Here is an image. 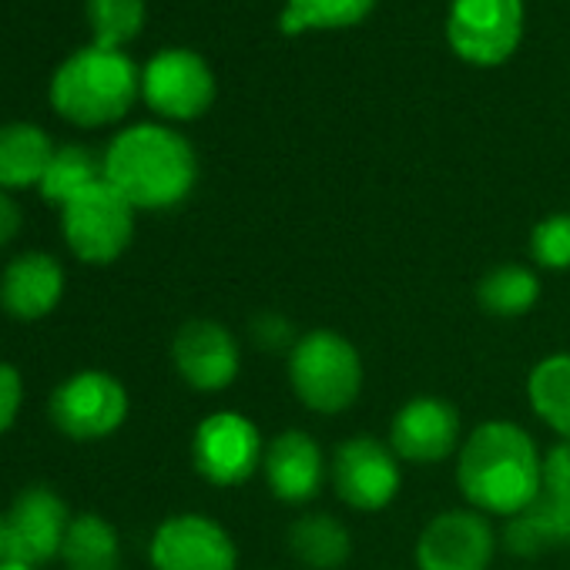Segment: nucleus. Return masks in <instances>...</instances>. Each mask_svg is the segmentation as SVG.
I'll return each instance as SVG.
<instances>
[{
    "label": "nucleus",
    "mask_w": 570,
    "mask_h": 570,
    "mask_svg": "<svg viewBox=\"0 0 570 570\" xmlns=\"http://www.w3.org/2000/svg\"><path fill=\"white\" fill-rule=\"evenodd\" d=\"M456 480L473 510L513 517L540 497L543 460L527 430L507 420H490L466 436Z\"/></svg>",
    "instance_id": "1"
},
{
    "label": "nucleus",
    "mask_w": 570,
    "mask_h": 570,
    "mask_svg": "<svg viewBox=\"0 0 570 570\" xmlns=\"http://www.w3.org/2000/svg\"><path fill=\"white\" fill-rule=\"evenodd\" d=\"M198 178L191 145L165 125L125 128L105 151V181L135 208H171L188 198Z\"/></svg>",
    "instance_id": "2"
},
{
    "label": "nucleus",
    "mask_w": 570,
    "mask_h": 570,
    "mask_svg": "<svg viewBox=\"0 0 570 570\" xmlns=\"http://www.w3.org/2000/svg\"><path fill=\"white\" fill-rule=\"evenodd\" d=\"M141 88V75L125 51L115 48H81L51 78V101L61 118L98 128L128 115Z\"/></svg>",
    "instance_id": "3"
},
{
    "label": "nucleus",
    "mask_w": 570,
    "mask_h": 570,
    "mask_svg": "<svg viewBox=\"0 0 570 570\" xmlns=\"http://www.w3.org/2000/svg\"><path fill=\"white\" fill-rule=\"evenodd\" d=\"M289 383L303 406L336 416L350 410L363 390L360 350L333 330H313L289 353Z\"/></svg>",
    "instance_id": "4"
},
{
    "label": "nucleus",
    "mask_w": 570,
    "mask_h": 570,
    "mask_svg": "<svg viewBox=\"0 0 570 570\" xmlns=\"http://www.w3.org/2000/svg\"><path fill=\"white\" fill-rule=\"evenodd\" d=\"M61 232L68 248L81 262H115L131 245L135 205L111 181L101 178L61 205Z\"/></svg>",
    "instance_id": "5"
},
{
    "label": "nucleus",
    "mask_w": 570,
    "mask_h": 570,
    "mask_svg": "<svg viewBox=\"0 0 570 570\" xmlns=\"http://www.w3.org/2000/svg\"><path fill=\"white\" fill-rule=\"evenodd\" d=\"M523 31V4L520 0H453L446 38L450 48L470 65H503Z\"/></svg>",
    "instance_id": "6"
},
{
    "label": "nucleus",
    "mask_w": 570,
    "mask_h": 570,
    "mask_svg": "<svg viewBox=\"0 0 570 570\" xmlns=\"http://www.w3.org/2000/svg\"><path fill=\"white\" fill-rule=\"evenodd\" d=\"M128 416L125 386L101 370L68 376L51 396V420L71 440H105Z\"/></svg>",
    "instance_id": "7"
},
{
    "label": "nucleus",
    "mask_w": 570,
    "mask_h": 570,
    "mask_svg": "<svg viewBox=\"0 0 570 570\" xmlns=\"http://www.w3.org/2000/svg\"><path fill=\"white\" fill-rule=\"evenodd\" d=\"M191 460L208 483L235 487L262 466L265 446L258 426L242 413H212L191 436Z\"/></svg>",
    "instance_id": "8"
},
{
    "label": "nucleus",
    "mask_w": 570,
    "mask_h": 570,
    "mask_svg": "<svg viewBox=\"0 0 570 570\" xmlns=\"http://www.w3.org/2000/svg\"><path fill=\"white\" fill-rule=\"evenodd\" d=\"M403 483L400 456L373 436L346 440L333 456V487L353 510L373 513L396 500Z\"/></svg>",
    "instance_id": "9"
},
{
    "label": "nucleus",
    "mask_w": 570,
    "mask_h": 570,
    "mask_svg": "<svg viewBox=\"0 0 570 570\" xmlns=\"http://www.w3.org/2000/svg\"><path fill=\"white\" fill-rule=\"evenodd\" d=\"M141 95L158 115L191 121L202 111H208L215 98V78L212 68L195 51L171 48L155 55L141 71Z\"/></svg>",
    "instance_id": "10"
},
{
    "label": "nucleus",
    "mask_w": 570,
    "mask_h": 570,
    "mask_svg": "<svg viewBox=\"0 0 570 570\" xmlns=\"http://www.w3.org/2000/svg\"><path fill=\"white\" fill-rule=\"evenodd\" d=\"M155 570H235L238 550L225 527L202 513L168 517L151 537Z\"/></svg>",
    "instance_id": "11"
},
{
    "label": "nucleus",
    "mask_w": 570,
    "mask_h": 570,
    "mask_svg": "<svg viewBox=\"0 0 570 570\" xmlns=\"http://www.w3.org/2000/svg\"><path fill=\"white\" fill-rule=\"evenodd\" d=\"M493 527L480 510H446L416 540L420 570H487L493 560Z\"/></svg>",
    "instance_id": "12"
},
{
    "label": "nucleus",
    "mask_w": 570,
    "mask_h": 570,
    "mask_svg": "<svg viewBox=\"0 0 570 570\" xmlns=\"http://www.w3.org/2000/svg\"><path fill=\"white\" fill-rule=\"evenodd\" d=\"M4 527L8 560L38 567L51 557H61L71 513L51 487H31L11 503V510L4 513Z\"/></svg>",
    "instance_id": "13"
},
{
    "label": "nucleus",
    "mask_w": 570,
    "mask_h": 570,
    "mask_svg": "<svg viewBox=\"0 0 570 570\" xmlns=\"http://www.w3.org/2000/svg\"><path fill=\"white\" fill-rule=\"evenodd\" d=\"M171 360H175V370L181 373V380L202 393L228 390L242 366L235 336L215 320L185 323L171 343Z\"/></svg>",
    "instance_id": "14"
},
{
    "label": "nucleus",
    "mask_w": 570,
    "mask_h": 570,
    "mask_svg": "<svg viewBox=\"0 0 570 570\" xmlns=\"http://www.w3.org/2000/svg\"><path fill=\"white\" fill-rule=\"evenodd\" d=\"M393 453L406 463H440L460 443V413L440 396H416L393 416Z\"/></svg>",
    "instance_id": "15"
},
{
    "label": "nucleus",
    "mask_w": 570,
    "mask_h": 570,
    "mask_svg": "<svg viewBox=\"0 0 570 570\" xmlns=\"http://www.w3.org/2000/svg\"><path fill=\"white\" fill-rule=\"evenodd\" d=\"M265 480L268 490L285 503H306L323 490L326 460L320 443L303 430H285L265 450Z\"/></svg>",
    "instance_id": "16"
},
{
    "label": "nucleus",
    "mask_w": 570,
    "mask_h": 570,
    "mask_svg": "<svg viewBox=\"0 0 570 570\" xmlns=\"http://www.w3.org/2000/svg\"><path fill=\"white\" fill-rule=\"evenodd\" d=\"M65 296V268L48 252H24L0 275V306L14 320H45Z\"/></svg>",
    "instance_id": "17"
},
{
    "label": "nucleus",
    "mask_w": 570,
    "mask_h": 570,
    "mask_svg": "<svg viewBox=\"0 0 570 570\" xmlns=\"http://www.w3.org/2000/svg\"><path fill=\"white\" fill-rule=\"evenodd\" d=\"M563 540L570 543V500L543 490L527 510L513 513L503 530V547L517 557H537Z\"/></svg>",
    "instance_id": "18"
},
{
    "label": "nucleus",
    "mask_w": 570,
    "mask_h": 570,
    "mask_svg": "<svg viewBox=\"0 0 570 570\" xmlns=\"http://www.w3.org/2000/svg\"><path fill=\"white\" fill-rule=\"evenodd\" d=\"M55 151L48 131L31 121L0 125V188L41 185Z\"/></svg>",
    "instance_id": "19"
},
{
    "label": "nucleus",
    "mask_w": 570,
    "mask_h": 570,
    "mask_svg": "<svg viewBox=\"0 0 570 570\" xmlns=\"http://www.w3.org/2000/svg\"><path fill=\"white\" fill-rule=\"evenodd\" d=\"M289 550L309 570H340L353 553V537L333 513H306L289 530Z\"/></svg>",
    "instance_id": "20"
},
{
    "label": "nucleus",
    "mask_w": 570,
    "mask_h": 570,
    "mask_svg": "<svg viewBox=\"0 0 570 570\" xmlns=\"http://www.w3.org/2000/svg\"><path fill=\"white\" fill-rule=\"evenodd\" d=\"M61 560L68 570H118L121 567V540L118 530L98 513L71 517Z\"/></svg>",
    "instance_id": "21"
},
{
    "label": "nucleus",
    "mask_w": 570,
    "mask_h": 570,
    "mask_svg": "<svg viewBox=\"0 0 570 570\" xmlns=\"http://www.w3.org/2000/svg\"><path fill=\"white\" fill-rule=\"evenodd\" d=\"M527 396L533 413L563 440H570V353H553L530 370Z\"/></svg>",
    "instance_id": "22"
},
{
    "label": "nucleus",
    "mask_w": 570,
    "mask_h": 570,
    "mask_svg": "<svg viewBox=\"0 0 570 570\" xmlns=\"http://www.w3.org/2000/svg\"><path fill=\"white\" fill-rule=\"evenodd\" d=\"M476 299L487 313L513 320L523 316L537 306L540 299V278L527 265H497L493 272L483 275Z\"/></svg>",
    "instance_id": "23"
},
{
    "label": "nucleus",
    "mask_w": 570,
    "mask_h": 570,
    "mask_svg": "<svg viewBox=\"0 0 570 570\" xmlns=\"http://www.w3.org/2000/svg\"><path fill=\"white\" fill-rule=\"evenodd\" d=\"M376 0H289L278 18L282 35H303L313 28H353L370 18Z\"/></svg>",
    "instance_id": "24"
},
{
    "label": "nucleus",
    "mask_w": 570,
    "mask_h": 570,
    "mask_svg": "<svg viewBox=\"0 0 570 570\" xmlns=\"http://www.w3.org/2000/svg\"><path fill=\"white\" fill-rule=\"evenodd\" d=\"M105 178V161H98L85 145H65L55 151L45 178H41V195L55 205L71 202L78 191Z\"/></svg>",
    "instance_id": "25"
},
{
    "label": "nucleus",
    "mask_w": 570,
    "mask_h": 570,
    "mask_svg": "<svg viewBox=\"0 0 570 570\" xmlns=\"http://www.w3.org/2000/svg\"><path fill=\"white\" fill-rule=\"evenodd\" d=\"M88 21L95 45L121 51L145 24V0H88Z\"/></svg>",
    "instance_id": "26"
},
{
    "label": "nucleus",
    "mask_w": 570,
    "mask_h": 570,
    "mask_svg": "<svg viewBox=\"0 0 570 570\" xmlns=\"http://www.w3.org/2000/svg\"><path fill=\"white\" fill-rule=\"evenodd\" d=\"M530 255L540 268H570V215H550L533 225Z\"/></svg>",
    "instance_id": "27"
},
{
    "label": "nucleus",
    "mask_w": 570,
    "mask_h": 570,
    "mask_svg": "<svg viewBox=\"0 0 570 570\" xmlns=\"http://www.w3.org/2000/svg\"><path fill=\"white\" fill-rule=\"evenodd\" d=\"M540 490L560 500H570V440L557 443L547 456H543V480Z\"/></svg>",
    "instance_id": "28"
},
{
    "label": "nucleus",
    "mask_w": 570,
    "mask_h": 570,
    "mask_svg": "<svg viewBox=\"0 0 570 570\" xmlns=\"http://www.w3.org/2000/svg\"><path fill=\"white\" fill-rule=\"evenodd\" d=\"M252 336H255V343H258L262 350H268V353H278V350H289V353H293V346L299 343L296 333H293V326H289V320H282V316H275V313H262V316L252 323Z\"/></svg>",
    "instance_id": "29"
},
{
    "label": "nucleus",
    "mask_w": 570,
    "mask_h": 570,
    "mask_svg": "<svg viewBox=\"0 0 570 570\" xmlns=\"http://www.w3.org/2000/svg\"><path fill=\"white\" fill-rule=\"evenodd\" d=\"M21 400H24V383L21 373L8 363H0V433H8L11 423L21 413Z\"/></svg>",
    "instance_id": "30"
},
{
    "label": "nucleus",
    "mask_w": 570,
    "mask_h": 570,
    "mask_svg": "<svg viewBox=\"0 0 570 570\" xmlns=\"http://www.w3.org/2000/svg\"><path fill=\"white\" fill-rule=\"evenodd\" d=\"M18 232H21V208L8 191H0V248H4Z\"/></svg>",
    "instance_id": "31"
},
{
    "label": "nucleus",
    "mask_w": 570,
    "mask_h": 570,
    "mask_svg": "<svg viewBox=\"0 0 570 570\" xmlns=\"http://www.w3.org/2000/svg\"><path fill=\"white\" fill-rule=\"evenodd\" d=\"M0 560H8V527H4V513H0Z\"/></svg>",
    "instance_id": "32"
},
{
    "label": "nucleus",
    "mask_w": 570,
    "mask_h": 570,
    "mask_svg": "<svg viewBox=\"0 0 570 570\" xmlns=\"http://www.w3.org/2000/svg\"><path fill=\"white\" fill-rule=\"evenodd\" d=\"M0 570H38V567H28V563H18V560H0Z\"/></svg>",
    "instance_id": "33"
}]
</instances>
